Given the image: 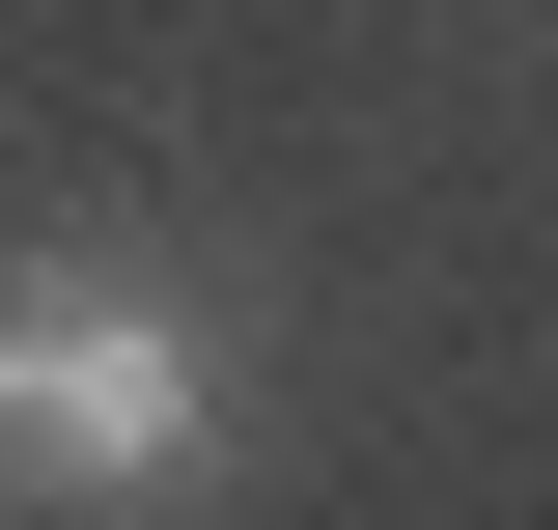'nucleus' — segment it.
Returning <instances> with one entry per match:
<instances>
[{"mask_svg": "<svg viewBox=\"0 0 558 530\" xmlns=\"http://www.w3.org/2000/svg\"><path fill=\"white\" fill-rule=\"evenodd\" d=\"M196 474H223V308L140 252H0V503L140 530Z\"/></svg>", "mask_w": 558, "mask_h": 530, "instance_id": "f257e3e1", "label": "nucleus"}]
</instances>
